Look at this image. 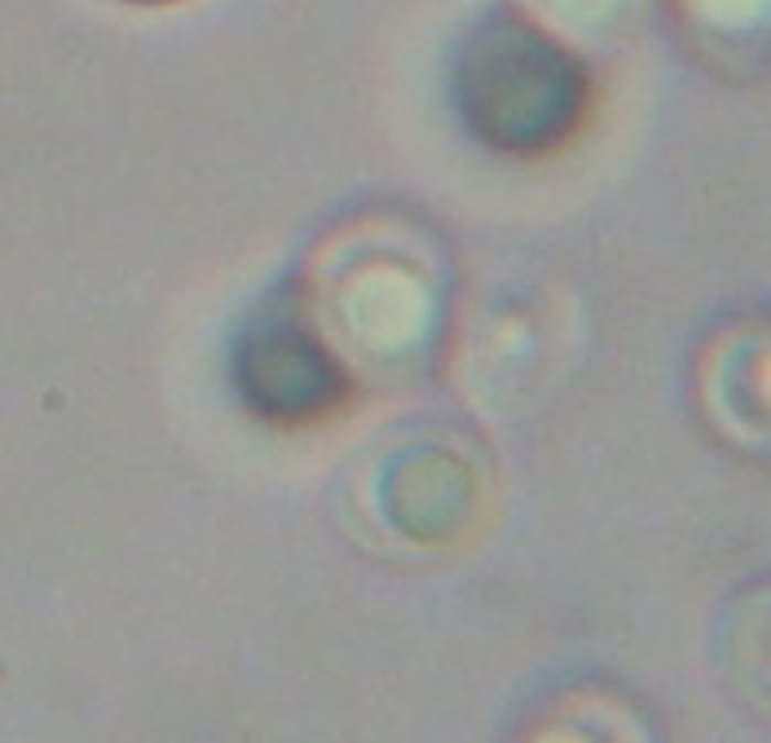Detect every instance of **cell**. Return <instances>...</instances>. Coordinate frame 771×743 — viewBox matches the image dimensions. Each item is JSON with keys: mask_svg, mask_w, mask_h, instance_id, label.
I'll list each match as a JSON object with an SVG mask.
<instances>
[{"mask_svg": "<svg viewBox=\"0 0 771 743\" xmlns=\"http://www.w3.org/2000/svg\"><path fill=\"white\" fill-rule=\"evenodd\" d=\"M451 105L479 143L502 154H544L582 128L590 85L582 66L525 23L474 31L451 69Z\"/></svg>", "mask_w": 771, "mask_h": 743, "instance_id": "cell-1", "label": "cell"}, {"mask_svg": "<svg viewBox=\"0 0 771 743\" xmlns=\"http://www.w3.org/2000/svg\"><path fill=\"white\" fill-rule=\"evenodd\" d=\"M239 401L282 428L317 424L347 397L344 366L293 309L263 312L247 324L232 358Z\"/></svg>", "mask_w": 771, "mask_h": 743, "instance_id": "cell-2", "label": "cell"}, {"mask_svg": "<svg viewBox=\"0 0 771 743\" xmlns=\"http://www.w3.org/2000/svg\"><path fill=\"white\" fill-rule=\"evenodd\" d=\"M394 478L397 489H386V508L401 531L417 539H440L459 528L471 500V478L459 459L443 451H420V455L397 459Z\"/></svg>", "mask_w": 771, "mask_h": 743, "instance_id": "cell-3", "label": "cell"}]
</instances>
